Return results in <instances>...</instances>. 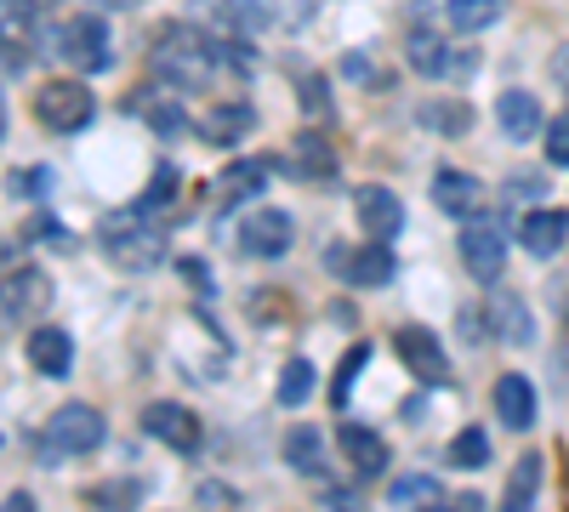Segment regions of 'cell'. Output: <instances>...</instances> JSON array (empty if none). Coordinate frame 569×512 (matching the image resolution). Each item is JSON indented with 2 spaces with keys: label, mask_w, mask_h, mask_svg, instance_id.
I'll use <instances>...</instances> for the list:
<instances>
[{
  "label": "cell",
  "mask_w": 569,
  "mask_h": 512,
  "mask_svg": "<svg viewBox=\"0 0 569 512\" xmlns=\"http://www.w3.org/2000/svg\"><path fill=\"white\" fill-rule=\"evenodd\" d=\"M98 245L109 251L114 268L126 273H142V268H154L166 257V228L154 222L149 205H120L98 222Z\"/></svg>",
  "instance_id": "1"
},
{
  "label": "cell",
  "mask_w": 569,
  "mask_h": 512,
  "mask_svg": "<svg viewBox=\"0 0 569 512\" xmlns=\"http://www.w3.org/2000/svg\"><path fill=\"white\" fill-rule=\"evenodd\" d=\"M154 74L177 91H200L211 80V63H217V40H206L194 23H171L160 40H154V52H149Z\"/></svg>",
  "instance_id": "2"
},
{
  "label": "cell",
  "mask_w": 569,
  "mask_h": 512,
  "mask_svg": "<svg viewBox=\"0 0 569 512\" xmlns=\"http://www.w3.org/2000/svg\"><path fill=\"white\" fill-rule=\"evenodd\" d=\"M91 114H98V98H91V86L74 80V74H58L34 91V120L46 131H86Z\"/></svg>",
  "instance_id": "3"
},
{
  "label": "cell",
  "mask_w": 569,
  "mask_h": 512,
  "mask_svg": "<svg viewBox=\"0 0 569 512\" xmlns=\"http://www.w3.org/2000/svg\"><path fill=\"white\" fill-rule=\"evenodd\" d=\"M58 58H63L74 74H103V69H114L109 23H103V18H69V23L58 29Z\"/></svg>",
  "instance_id": "4"
},
{
  "label": "cell",
  "mask_w": 569,
  "mask_h": 512,
  "mask_svg": "<svg viewBox=\"0 0 569 512\" xmlns=\"http://www.w3.org/2000/svg\"><path fill=\"white\" fill-rule=\"evenodd\" d=\"M103 410L91 404H63L52 422H46V455H91L103 444Z\"/></svg>",
  "instance_id": "5"
},
{
  "label": "cell",
  "mask_w": 569,
  "mask_h": 512,
  "mask_svg": "<svg viewBox=\"0 0 569 512\" xmlns=\"http://www.w3.org/2000/svg\"><path fill=\"white\" fill-rule=\"evenodd\" d=\"M52 308V279L40 268H12L0 273V324H23V319H40Z\"/></svg>",
  "instance_id": "6"
},
{
  "label": "cell",
  "mask_w": 569,
  "mask_h": 512,
  "mask_svg": "<svg viewBox=\"0 0 569 512\" xmlns=\"http://www.w3.org/2000/svg\"><path fill=\"white\" fill-rule=\"evenodd\" d=\"M297 245V222L284 217V211H251L246 222H240V251L246 257H262V262H273V257H284Z\"/></svg>",
  "instance_id": "7"
},
{
  "label": "cell",
  "mask_w": 569,
  "mask_h": 512,
  "mask_svg": "<svg viewBox=\"0 0 569 512\" xmlns=\"http://www.w3.org/2000/svg\"><path fill=\"white\" fill-rule=\"evenodd\" d=\"M393 353L405 359V370L416 382H450V359H445V348H439V337L433 331H421V324H405V331L393 337Z\"/></svg>",
  "instance_id": "8"
},
{
  "label": "cell",
  "mask_w": 569,
  "mask_h": 512,
  "mask_svg": "<svg viewBox=\"0 0 569 512\" xmlns=\"http://www.w3.org/2000/svg\"><path fill=\"white\" fill-rule=\"evenodd\" d=\"M142 433L149 439H160L166 450H200V415L188 410V404H171V399H160V404H149L142 410Z\"/></svg>",
  "instance_id": "9"
},
{
  "label": "cell",
  "mask_w": 569,
  "mask_h": 512,
  "mask_svg": "<svg viewBox=\"0 0 569 512\" xmlns=\"http://www.w3.org/2000/svg\"><path fill=\"white\" fill-rule=\"evenodd\" d=\"M353 211H359V228L370 240H393L405 228V205L393 189H382V182H365V189L353 194Z\"/></svg>",
  "instance_id": "10"
},
{
  "label": "cell",
  "mask_w": 569,
  "mask_h": 512,
  "mask_svg": "<svg viewBox=\"0 0 569 512\" xmlns=\"http://www.w3.org/2000/svg\"><path fill=\"white\" fill-rule=\"evenodd\" d=\"M461 262L472 279H485V285H496L501 268H507V240H501V228L479 222V228H467L461 234Z\"/></svg>",
  "instance_id": "11"
},
{
  "label": "cell",
  "mask_w": 569,
  "mask_h": 512,
  "mask_svg": "<svg viewBox=\"0 0 569 512\" xmlns=\"http://www.w3.org/2000/svg\"><path fill=\"white\" fill-rule=\"evenodd\" d=\"M342 268V279L348 285H359V291H376V285H388L393 279V251H388V240H370V245H353L348 257H330Z\"/></svg>",
  "instance_id": "12"
},
{
  "label": "cell",
  "mask_w": 569,
  "mask_h": 512,
  "mask_svg": "<svg viewBox=\"0 0 569 512\" xmlns=\"http://www.w3.org/2000/svg\"><path fill=\"white\" fill-rule=\"evenodd\" d=\"M342 455H348V468L359 473V479H382L388 473V439L376 433V428H365V422H342Z\"/></svg>",
  "instance_id": "13"
},
{
  "label": "cell",
  "mask_w": 569,
  "mask_h": 512,
  "mask_svg": "<svg viewBox=\"0 0 569 512\" xmlns=\"http://www.w3.org/2000/svg\"><path fill=\"white\" fill-rule=\"evenodd\" d=\"M485 324H490V337H496V342H512V348L536 337V319H530L525 297H512V291H490V302H485Z\"/></svg>",
  "instance_id": "14"
},
{
  "label": "cell",
  "mask_w": 569,
  "mask_h": 512,
  "mask_svg": "<svg viewBox=\"0 0 569 512\" xmlns=\"http://www.w3.org/2000/svg\"><path fill=\"white\" fill-rule=\"evenodd\" d=\"M518 245L530 257H558L569 245V217L563 211H525L518 217Z\"/></svg>",
  "instance_id": "15"
},
{
  "label": "cell",
  "mask_w": 569,
  "mask_h": 512,
  "mask_svg": "<svg viewBox=\"0 0 569 512\" xmlns=\"http://www.w3.org/2000/svg\"><path fill=\"white\" fill-rule=\"evenodd\" d=\"M433 205L450 211V217H479L485 182L472 177V171H439V177H433Z\"/></svg>",
  "instance_id": "16"
},
{
  "label": "cell",
  "mask_w": 569,
  "mask_h": 512,
  "mask_svg": "<svg viewBox=\"0 0 569 512\" xmlns=\"http://www.w3.org/2000/svg\"><path fill=\"white\" fill-rule=\"evenodd\" d=\"M496 415H501V428H512V433L536 428V388L518 377V370H507V377L496 382Z\"/></svg>",
  "instance_id": "17"
},
{
  "label": "cell",
  "mask_w": 569,
  "mask_h": 512,
  "mask_svg": "<svg viewBox=\"0 0 569 512\" xmlns=\"http://www.w3.org/2000/svg\"><path fill=\"white\" fill-rule=\"evenodd\" d=\"M496 126L512 137V143H530L536 131H547L541 103L530 98V91H501V98H496Z\"/></svg>",
  "instance_id": "18"
},
{
  "label": "cell",
  "mask_w": 569,
  "mask_h": 512,
  "mask_svg": "<svg viewBox=\"0 0 569 512\" xmlns=\"http://www.w3.org/2000/svg\"><path fill=\"white\" fill-rule=\"evenodd\" d=\"M268 189V165L262 160H233L222 177H217V205H240V200H257Z\"/></svg>",
  "instance_id": "19"
},
{
  "label": "cell",
  "mask_w": 569,
  "mask_h": 512,
  "mask_svg": "<svg viewBox=\"0 0 569 512\" xmlns=\"http://www.w3.org/2000/svg\"><path fill=\"white\" fill-rule=\"evenodd\" d=\"M23 348H29V364L40 370V377H69V364H74L69 331H52V324H46V331H34Z\"/></svg>",
  "instance_id": "20"
},
{
  "label": "cell",
  "mask_w": 569,
  "mask_h": 512,
  "mask_svg": "<svg viewBox=\"0 0 569 512\" xmlns=\"http://www.w3.org/2000/svg\"><path fill=\"white\" fill-rule=\"evenodd\" d=\"M251 126H257V109L251 103H222V109H206V120H200L206 143H217V149H233Z\"/></svg>",
  "instance_id": "21"
},
{
  "label": "cell",
  "mask_w": 569,
  "mask_h": 512,
  "mask_svg": "<svg viewBox=\"0 0 569 512\" xmlns=\"http://www.w3.org/2000/svg\"><path fill=\"white\" fill-rule=\"evenodd\" d=\"M405 58H410V69H416V74H433V80H439V74H450V46H445V34H433L427 23L405 34Z\"/></svg>",
  "instance_id": "22"
},
{
  "label": "cell",
  "mask_w": 569,
  "mask_h": 512,
  "mask_svg": "<svg viewBox=\"0 0 569 512\" xmlns=\"http://www.w3.org/2000/svg\"><path fill=\"white\" fill-rule=\"evenodd\" d=\"M284 461H291L302 479H325V439H319V428H291L284 433Z\"/></svg>",
  "instance_id": "23"
},
{
  "label": "cell",
  "mask_w": 569,
  "mask_h": 512,
  "mask_svg": "<svg viewBox=\"0 0 569 512\" xmlns=\"http://www.w3.org/2000/svg\"><path fill=\"white\" fill-rule=\"evenodd\" d=\"M217 18H222V29H228L233 40H251L257 29L273 23V7H268V0H222Z\"/></svg>",
  "instance_id": "24"
},
{
  "label": "cell",
  "mask_w": 569,
  "mask_h": 512,
  "mask_svg": "<svg viewBox=\"0 0 569 512\" xmlns=\"http://www.w3.org/2000/svg\"><path fill=\"white\" fill-rule=\"evenodd\" d=\"M291 171H297V177H313V182H325L330 171H337V154H330V143H325L319 131H302V137H297Z\"/></svg>",
  "instance_id": "25"
},
{
  "label": "cell",
  "mask_w": 569,
  "mask_h": 512,
  "mask_svg": "<svg viewBox=\"0 0 569 512\" xmlns=\"http://www.w3.org/2000/svg\"><path fill=\"white\" fill-rule=\"evenodd\" d=\"M536 490H541V455H525L507 479V495H501V512H530L536 506Z\"/></svg>",
  "instance_id": "26"
},
{
  "label": "cell",
  "mask_w": 569,
  "mask_h": 512,
  "mask_svg": "<svg viewBox=\"0 0 569 512\" xmlns=\"http://www.w3.org/2000/svg\"><path fill=\"white\" fill-rule=\"evenodd\" d=\"M501 0H450V23L461 29V34H479V29H490V23H501Z\"/></svg>",
  "instance_id": "27"
},
{
  "label": "cell",
  "mask_w": 569,
  "mask_h": 512,
  "mask_svg": "<svg viewBox=\"0 0 569 512\" xmlns=\"http://www.w3.org/2000/svg\"><path fill=\"white\" fill-rule=\"evenodd\" d=\"M421 126H427V131H439V137H461V131L472 126V109L456 103V98H445V103H421Z\"/></svg>",
  "instance_id": "28"
},
{
  "label": "cell",
  "mask_w": 569,
  "mask_h": 512,
  "mask_svg": "<svg viewBox=\"0 0 569 512\" xmlns=\"http://www.w3.org/2000/svg\"><path fill=\"white\" fill-rule=\"evenodd\" d=\"M490 461V439L479 433V428H461L456 439H450V468H461V473H479Z\"/></svg>",
  "instance_id": "29"
},
{
  "label": "cell",
  "mask_w": 569,
  "mask_h": 512,
  "mask_svg": "<svg viewBox=\"0 0 569 512\" xmlns=\"http://www.w3.org/2000/svg\"><path fill=\"white\" fill-rule=\"evenodd\" d=\"M297 98H302V114H308L313 126L330 120V80H325V74H302V80H297Z\"/></svg>",
  "instance_id": "30"
},
{
  "label": "cell",
  "mask_w": 569,
  "mask_h": 512,
  "mask_svg": "<svg viewBox=\"0 0 569 512\" xmlns=\"http://www.w3.org/2000/svg\"><path fill=\"white\" fill-rule=\"evenodd\" d=\"M313 393V364L308 359H291L279 370V404H302Z\"/></svg>",
  "instance_id": "31"
},
{
  "label": "cell",
  "mask_w": 569,
  "mask_h": 512,
  "mask_svg": "<svg viewBox=\"0 0 569 512\" xmlns=\"http://www.w3.org/2000/svg\"><path fill=\"white\" fill-rule=\"evenodd\" d=\"M365 359H370V348H353V353L337 364V382H330V399H337V404H348V399H353V377L365 370Z\"/></svg>",
  "instance_id": "32"
},
{
  "label": "cell",
  "mask_w": 569,
  "mask_h": 512,
  "mask_svg": "<svg viewBox=\"0 0 569 512\" xmlns=\"http://www.w3.org/2000/svg\"><path fill=\"white\" fill-rule=\"evenodd\" d=\"M142 495V484H103V490H91V506H103V512H131Z\"/></svg>",
  "instance_id": "33"
},
{
  "label": "cell",
  "mask_w": 569,
  "mask_h": 512,
  "mask_svg": "<svg viewBox=\"0 0 569 512\" xmlns=\"http://www.w3.org/2000/svg\"><path fill=\"white\" fill-rule=\"evenodd\" d=\"M217 58H222V63H228L233 74H251V69H257V46H251V40H233V34H228V40L217 46Z\"/></svg>",
  "instance_id": "34"
},
{
  "label": "cell",
  "mask_w": 569,
  "mask_h": 512,
  "mask_svg": "<svg viewBox=\"0 0 569 512\" xmlns=\"http://www.w3.org/2000/svg\"><path fill=\"white\" fill-rule=\"evenodd\" d=\"M177 165H160L154 171V182H149V194H142V205H149V211H160V205H171V194H177Z\"/></svg>",
  "instance_id": "35"
},
{
  "label": "cell",
  "mask_w": 569,
  "mask_h": 512,
  "mask_svg": "<svg viewBox=\"0 0 569 512\" xmlns=\"http://www.w3.org/2000/svg\"><path fill=\"white\" fill-rule=\"evenodd\" d=\"M547 160H552V165H569V114H558V120L547 126Z\"/></svg>",
  "instance_id": "36"
},
{
  "label": "cell",
  "mask_w": 569,
  "mask_h": 512,
  "mask_svg": "<svg viewBox=\"0 0 569 512\" xmlns=\"http://www.w3.org/2000/svg\"><path fill=\"white\" fill-rule=\"evenodd\" d=\"M149 126H154V131H166V137H171V131H182V114H177V109H171V103H160V109H149Z\"/></svg>",
  "instance_id": "37"
},
{
  "label": "cell",
  "mask_w": 569,
  "mask_h": 512,
  "mask_svg": "<svg viewBox=\"0 0 569 512\" xmlns=\"http://www.w3.org/2000/svg\"><path fill=\"white\" fill-rule=\"evenodd\" d=\"M427 490H439V484H433V479H405V484H393L388 495H393V501H416V495H427Z\"/></svg>",
  "instance_id": "38"
},
{
  "label": "cell",
  "mask_w": 569,
  "mask_h": 512,
  "mask_svg": "<svg viewBox=\"0 0 569 512\" xmlns=\"http://www.w3.org/2000/svg\"><path fill=\"white\" fill-rule=\"evenodd\" d=\"M58 7V0H12V18H40V12H52ZM0 18H7V12H0Z\"/></svg>",
  "instance_id": "39"
},
{
  "label": "cell",
  "mask_w": 569,
  "mask_h": 512,
  "mask_svg": "<svg viewBox=\"0 0 569 512\" xmlns=\"http://www.w3.org/2000/svg\"><path fill=\"white\" fill-rule=\"evenodd\" d=\"M342 63H348V74H353V80H370V58H365V52H348Z\"/></svg>",
  "instance_id": "40"
},
{
  "label": "cell",
  "mask_w": 569,
  "mask_h": 512,
  "mask_svg": "<svg viewBox=\"0 0 569 512\" xmlns=\"http://www.w3.org/2000/svg\"><path fill=\"white\" fill-rule=\"evenodd\" d=\"M507 194H541V177H512Z\"/></svg>",
  "instance_id": "41"
},
{
  "label": "cell",
  "mask_w": 569,
  "mask_h": 512,
  "mask_svg": "<svg viewBox=\"0 0 569 512\" xmlns=\"http://www.w3.org/2000/svg\"><path fill=\"white\" fill-rule=\"evenodd\" d=\"M0 512H34V495H23V490H18V495L0 501Z\"/></svg>",
  "instance_id": "42"
},
{
  "label": "cell",
  "mask_w": 569,
  "mask_h": 512,
  "mask_svg": "<svg viewBox=\"0 0 569 512\" xmlns=\"http://www.w3.org/2000/svg\"><path fill=\"white\" fill-rule=\"evenodd\" d=\"M330 512H359V495H325Z\"/></svg>",
  "instance_id": "43"
},
{
  "label": "cell",
  "mask_w": 569,
  "mask_h": 512,
  "mask_svg": "<svg viewBox=\"0 0 569 512\" xmlns=\"http://www.w3.org/2000/svg\"><path fill=\"white\" fill-rule=\"evenodd\" d=\"M558 80L569 86V52H558Z\"/></svg>",
  "instance_id": "44"
},
{
  "label": "cell",
  "mask_w": 569,
  "mask_h": 512,
  "mask_svg": "<svg viewBox=\"0 0 569 512\" xmlns=\"http://www.w3.org/2000/svg\"><path fill=\"white\" fill-rule=\"evenodd\" d=\"M0 137H7V98H0Z\"/></svg>",
  "instance_id": "45"
},
{
  "label": "cell",
  "mask_w": 569,
  "mask_h": 512,
  "mask_svg": "<svg viewBox=\"0 0 569 512\" xmlns=\"http://www.w3.org/2000/svg\"><path fill=\"white\" fill-rule=\"evenodd\" d=\"M103 7H137V0H103Z\"/></svg>",
  "instance_id": "46"
},
{
  "label": "cell",
  "mask_w": 569,
  "mask_h": 512,
  "mask_svg": "<svg viewBox=\"0 0 569 512\" xmlns=\"http://www.w3.org/2000/svg\"><path fill=\"white\" fill-rule=\"evenodd\" d=\"M421 512H445V506H421Z\"/></svg>",
  "instance_id": "47"
}]
</instances>
